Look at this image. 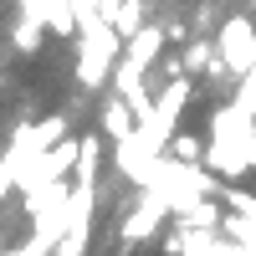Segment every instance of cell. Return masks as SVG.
Instances as JSON below:
<instances>
[{"label":"cell","instance_id":"6da1fadb","mask_svg":"<svg viewBox=\"0 0 256 256\" xmlns=\"http://www.w3.org/2000/svg\"><path fill=\"white\" fill-rule=\"evenodd\" d=\"M205 169H210L216 180H230V184L256 169V118H251V113H241L236 102H220V108L210 113Z\"/></svg>","mask_w":256,"mask_h":256},{"label":"cell","instance_id":"277c9868","mask_svg":"<svg viewBox=\"0 0 256 256\" xmlns=\"http://www.w3.org/2000/svg\"><path fill=\"white\" fill-rule=\"evenodd\" d=\"M159 52H164V26H138L134 36L123 41V56L134 62V67H144V72L159 62Z\"/></svg>","mask_w":256,"mask_h":256},{"label":"cell","instance_id":"3957f363","mask_svg":"<svg viewBox=\"0 0 256 256\" xmlns=\"http://www.w3.org/2000/svg\"><path fill=\"white\" fill-rule=\"evenodd\" d=\"M164 216H174V210H169V200H164V195H154V190H144V200L128 210L123 226H118V246H123V251H134L138 241H148V236L164 226Z\"/></svg>","mask_w":256,"mask_h":256},{"label":"cell","instance_id":"5b68a950","mask_svg":"<svg viewBox=\"0 0 256 256\" xmlns=\"http://www.w3.org/2000/svg\"><path fill=\"white\" fill-rule=\"evenodd\" d=\"M134 128H138V118H134V108H128V98H123V92H113L108 102H102V134H108L113 144H123Z\"/></svg>","mask_w":256,"mask_h":256},{"label":"cell","instance_id":"8992f818","mask_svg":"<svg viewBox=\"0 0 256 256\" xmlns=\"http://www.w3.org/2000/svg\"><path fill=\"white\" fill-rule=\"evenodd\" d=\"M41 26H46V20H41V16H31V10H20V20H16V52L20 56H36L41 52Z\"/></svg>","mask_w":256,"mask_h":256},{"label":"cell","instance_id":"7a4b0ae2","mask_svg":"<svg viewBox=\"0 0 256 256\" xmlns=\"http://www.w3.org/2000/svg\"><path fill=\"white\" fill-rule=\"evenodd\" d=\"M216 62L230 72V77H246L251 67H256V20L251 16H226L220 20V36H216Z\"/></svg>","mask_w":256,"mask_h":256},{"label":"cell","instance_id":"ba28073f","mask_svg":"<svg viewBox=\"0 0 256 256\" xmlns=\"http://www.w3.org/2000/svg\"><path fill=\"white\" fill-rule=\"evenodd\" d=\"M210 56H216V46H205V41H190V52H184V72H195V67H205Z\"/></svg>","mask_w":256,"mask_h":256},{"label":"cell","instance_id":"52a82bcc","mask_svg":"<svg viewBox=\"0 0 256 256\" xmlns=\"http://www.w3.org/2000/svg\"><path fill=\"white\" fill-rule=\"evenodd\" d=\"M230 102H236L241 113H251V118H256V67H251V72L236 82V98H230Z\"/></svg>","mask_w":256,"mask_h":256}]
</instances>
